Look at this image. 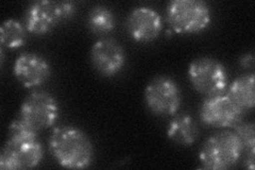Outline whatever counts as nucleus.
Segmentation results:
<instances>
[{"label":"nucleus","mask_w":255,"mask_h":170,"mask_svg":"<svg viewBox=\"0 0 255 170\" xmlns=\"http://www.w3.org/2000/svg\"><path fill=\"white\" fill-rule=\"evenodd\" d=\"M242 110H252L255 103L254 74H246L235 79L228 95Z\"/></svg>","instance_id":"obj_14"},{"label":"nucleus","mask_w":255,"mask_h":170,"mask_svg":"<svg viewBox=\"0 0 255 170\" xmlns=\"http://www.w3.org/2000/svg\"><path fill=\"white\" fill-rule=\"evenodd\" d=\"M27 33L28 31L25 25H23V22L16 19H7L0 27L1 46L9 48V49L19 48L25 45Z\"/></svg>","instance_id":"obj_16"},{"label":"nucleus","mask_w":255,"mask_h":170,"mask_svg":"<svg viewBox=\"0 0 255 170\" xmlns=\"http://www.w3.org/2000/svg\"><path fill=\"white\" fill-rule=\"evenodd\" d=\"M199 134V130L196 121L189 115H178L170 120L167 127V136L182 146L193 145Z\"/></svg>","instance_id":"obj_13"},{"label":"nucleus","mask_w":255,"mask_h":170,"mask_svg":"<svg viewBox=\"0 0 255 170\" xmlns=\"http://www.w3.org/2000/svg\"><path fill=\"white\" fill-rule=\"evenodd\" d=\"M60 109L54 97L45 91H34L20 105L17 119L35 132L52 127L59 118Z\"/></svg>","instance_id":"obj_6"},{"label":"nucleus","mask_w":255,"mask_h":170,"mask_svg":"<svg viewBox=\"0 0 255 170\" xmlns=\"http://www.w3.org/2000/svg\"><path fill=\"white\" fill-rule=\"evenodd\" d=\"M76 11V4L71 1H35L26 9L23 25L29 33L44 35L73 18Z\"/></svg>","instance_id":"obj_3"},{"label":"nucleus","mask_w":255,"mask_h":170,"mask_svg":"<svg viewBox=\"0 0 255 170\" xmlns=\"http://www.w3.org/2000/svg\"><path fill=\"white\" fill-rule=\"evenodd\" d=\"M243 153V145L235 132L221 131L206 140L199 160L204 169L223 170L235 166Z\"/></svg>","instance_id":"obj_4"},{"label":"nucleus","mask_w":255,"mask_h":170,"mask_svg":"<svg viewBox=\"0 0 255 170\" xmlns=\"http://www.w3.org/2000/svg\"><path fill=\"white\" fill-rule=\"evenodd\" d=\"M239 64L245 68H250L253 67L254 64V56L252 53H248L243 55L241 59H239Z\"/></svg>","instance_id":"obj_18"},{"label":"nucleus","mask_w":255,"mask_h":170,"mask_svg":"<svg viewBox=\"0 0 255 170\" xmlns=\"http://www.w3.org/2000/svg\"><path fill=\"white\" fill-rule=\"evenodd\" d=\"M162 17L150 6H137L131 11L127 20V29L131 37L140 43L155 39L162 31Z\"/></svg>","instance_id":"obj_11"},{"label":"nucleus","mask_w":255,"mask_h":170,"mask_svg":"<svg viewBox=\"0 0 255 170\" xmlns=\"http://www.w3.org/2000/svg\"><path fill=\"white\" fill-rule=\"evenodd\" d=\"M37 134L18 119H15L10 126L9 137L0 153V168L23 170L37 167L44 156Z\"/></svg>","instance_id":"obj_1"},{"label":"nucleus","mask_w":255,"mask_h":170,"mask_svg":"<svg viewBox=\"0 0 255 170\" xmlns=\"http://www.w3.org/2000/svg\"><path fill=\"white\" fill-rule=\"evenodd\" d=\"M234 132L241 141L244 152L254 153L255 152V133L253 123H239L234 127Z\"/></svg>","instance_id":"obj_17"},{"label":"nucleus","mask_w":255,"mask_h":170,"mask_svg":"<svg viewBox=\"0 0 255 170\" xmlns=\"http://www.w3.org/2000/svg\"><path fill=\"white\" fill-rule=\"evenodd\" d=\"M168 23L180 34L199 33L210 25L212 13L201 0H173L166 9Z\"/></svg>","instance_id":"obj_5"},{"label":"nucleus","mask_w":255,"mask_h":170,"mask_svg":"<svg viewBox=\"0 0 255 170\" xmlns=\"http://www.w3.org/2000/svg\"><path fill=\"white\" fill-rule=\"evenodd\" d=\"M145 101L148 109L157 116L177 114L182 103L181 91L171 78L158 76L148 83L145 91Z\"/></svg>","instance_id":"obj_8"},{"label":"nucleus","mask_w":255,"mask_h":170,"mask_svg":"<svg viewBox=\"0 0 255 170\" xmlns=\"http://www.w3.org/2000/svg\"><path fill=\"white\" fill-rule=\"evenodd\" d=\"M13 71L15 77L26 88H34L45 83L50 77L51 67L42 55L27 52L16 59Z\"/></svg>","instance_id":"obj_12"},{"label":"nucleus","mask_w":255,"mask_h":170,"mask_svg":"<svg viewBox=\"0 0 255 170\" xmlns=\"http://www.w3.org/2000/svg\"><path fill=\"white\" fill-rule=\"evenodd\" d=\"M49 148L55 161L64 168L84 169L90 167L93 162V143L76 127L55 128L50 136Z\"/></svg>","instance_id":"obj_2"},{"label":"nucleus","mask_w":255,"mask_h":170,"mask_svg":"<svg viewBox=\"0 0 255 170\" xmlns=\"http://www.w3.org/2000/svg\"><path fill=\"white\" fill-rule=\"evenodd\" d=\"M91 61L100 75L114 77L122 71L126 64V52L123 46L112 37H101L92 48Z\"/></svg>","instance_id":"obj_10"},{"label":"nucleus","mask_w":255,"mask_h":170,"mask_svg":"<svg viewBox=\"0 0 255 170\" xmlns=\"http://www.w3.org/2000/svg\"><path fill=\"white\" fill-rule=\"evenodd\" d=\"M87 27L94 34L110 33L116 27V17L110 7L98 4L93 6L87 16Z\"/></svg>","instance_id":"obj_15"},{"label":"nucleus","mask_w":255,"mask_h":170,"mask_svg":"<svg viewBox=\"0 0 255 170\" xmlns=\"http://www.w3.org/2000/svg\"><path fill=\"white\" fill-rule=\"evenodd\" d=\"M244 110L228 95L206 97L200 108V118L206 126L217 128H231L242 123Z\"/></svg>","instance_id":"obj_9"},{"label":"nucleus","mask_w":255,"mask_h":170,"mask_svg":"<svg viewBox=\"0 0 255 170\" xmlns=\"http://www.w3.org/2000/svg\"><path fill=\"white\" fill-rule=\"evenodd\" d=\"M188 78L195 90L206 97L222 94L229 82L226 66L209 56L199 58L190 63Z\"/></svg>","instance_id":"obj_7"}]
</instances>
